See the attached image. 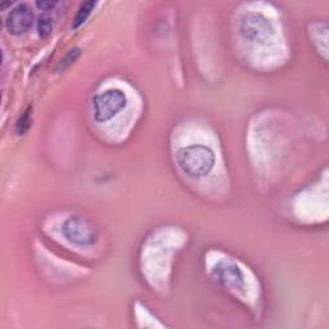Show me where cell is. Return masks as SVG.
Here are the masks:
<instances>
[{
	"mask_svg": "<svg viewBox=\"0 0 329 329\" xmlns=\"http://www.w3.org/2000/svg\"><path fill=\"white\" fill-rule=\"evenodd\" d=\"M241 34L252 41H264L271 36L272 26L264 16L250 13L242 18Z\"/></svg>",
	"mask_w": 329,
	"mask_h": 329,
	"instance_id": "obj_4",
	"label": "cell"
},
{
	"mask_svg": "<svg viewBox=\"0 0 329 329\" xmlns=\"http://www.w3.org/2000/svg\"><path fill=\"white\" fill-rule=\"evenodd\" d=\"M62 234L68 242L77 246H90L98 238L95 227L81 216L68 217L62 225Z\"/></svg>",
	"mask_w": 329,
	"mask_h": 329,
	"instance_id": "obj_2",
	"label": "cell"
},
{
	"mask_svg": "<svg viewBox=\"0 0 329 329\" xmlns=\"http://www.w3.org/2000/svg\"><path fill=\"white\" fill-rule=\"evenodd\" d=\"M79 54H80L79 49H72V50H70V53H68L67 56H66V57L63 58L62 61H61L60 67H58V70H62V71H63L65 68H67L68 66L72 65V63H74L75 61H76V58L79 57Z\"/></svg>",
	"mask_w": 329,
	"mask_h": 329,
	"instance_id": "obj_10",
	"label": "cell"
},
{
	"mask_svg": "<svg viewBox=\"0 0 329 329\" xmlns=\"http://www.w3.org/2000/svg\"><path fill=\"white\" fill-rule=\"evenodd\" d=\"M94 6H95V2H85V3L81 4L79 12H77L76 17H75L74 22H72V29H77L79 26H81L82 23L85 22L86 18L90 16Z\"/></svg>",
	"mask_w": 329,
	"mask_h": 329,
	"instance_id": "obj_6",
	"label": "cell"
},
{
	"mask_svg": "<svg viewBox=\"0 0 329 329\" xmlns=\"http://www.w3.org/2000/svg\"><path fill=\"white\" fill-rule=\"evenodd\" d=\"M126 105V95L120 89H108L94 98V119L104 122L116 116Z\"/></svg>",
	"mask_w": 329,
	"mask_h": 329,
	"instance_id": "obj_3",
	"label": "cell"
},
{
	"mask_svg": "<svg viewBox=\"0 0 329 329\" xmlns=\"http://www.w3.org/2000/svg\"><path fill=\"white\" fill-rule=\"evenodd\" d=\"M53 30V21L49 15H41L37 20V32L41 37H48Z\"/></svg>",
	"mask_w": 329,
	"mask_h": 329,
	"instance_id": "obj_7",
	"label": "cell"
},
{
	"mask_svg": "<svg viewBox=\"0 0 329 329\" xmlns=\"http://www.w3.org/2000/svg\"><path fill=\"white\" fill-rule=\"evenodd\" d=\"M239 270L237 269L236 266H227L220 271V279L225 282V284H230L232 282H234V284H237V279H241L242 281V276L237 277V274H239Z\"/></svg>",
	"mask_w": 329,
	"mask_h": 329,
	"instance_id": "obj_9",
	"label": "cell"
},
{
	"mask_svg": "<svg viewBox=\"0 0 329 329\" xmlns=\"http://www.w3.org/2000/svg\"><path fill=\"white\" fill-rule=\"evenodd\" d=\"M57 6L56 2H36V7L41 11H49V9L54 8V7Z\"/></svg>",
	"mask_w": 329,
	"mask_h": 329,
	"instance_id": "obj_11",
	"label": "cell"
},
{
	"mask_svg": "<svg viewBox=\"0 0 329 329\" xmlns=\"http://www.w3.org/2000/svg\"><path fill=\"white\" fill-rule=\"evenodd\" d=\"M176 161L188 176L201 178L212 170L215 154L210 148L204 145H189L178 150Z\"/></svg>",
	"mask_w": 329,
	"mask_h": 329,
	"instance_id": "obj_1",
	"label": "cell"
},
{
	"mask_svg": "<svg viewBox=\"0 0 329 329\" xmlns=\"http://www.w3.org/2000/svg\"><path fill=\"white\" fill-rule=\"evenodd\" d=\"M31 111H32L31 107L27 108V109L25 111V114H23L22 116L20 117V120L17 121V125H16V133H17L18 135H23L26 131L31 128V124H32Z\"/></svg>",
	"mask_w": 329,
	"mask_h": 329,
	"instance_id": "obj_8",
	"label": "cell"
},
{
	"mask_svg": "<svg viewBox=\"0 0 329 329\" xmlns=\"http://www.w3.org/2000/svg\"><path fill=\"white\" fill-rule=\"evenodd\" d=\"M34 22V13L27 4L22 3L16 6L9 12L7 17V30L12 35H23L31 29Z\"/></svg>",
	"mask_w": 329,
	"mask_h": 329,
	"instance_id": "obj_5",
	"label": "cell"
}]
</instances>
